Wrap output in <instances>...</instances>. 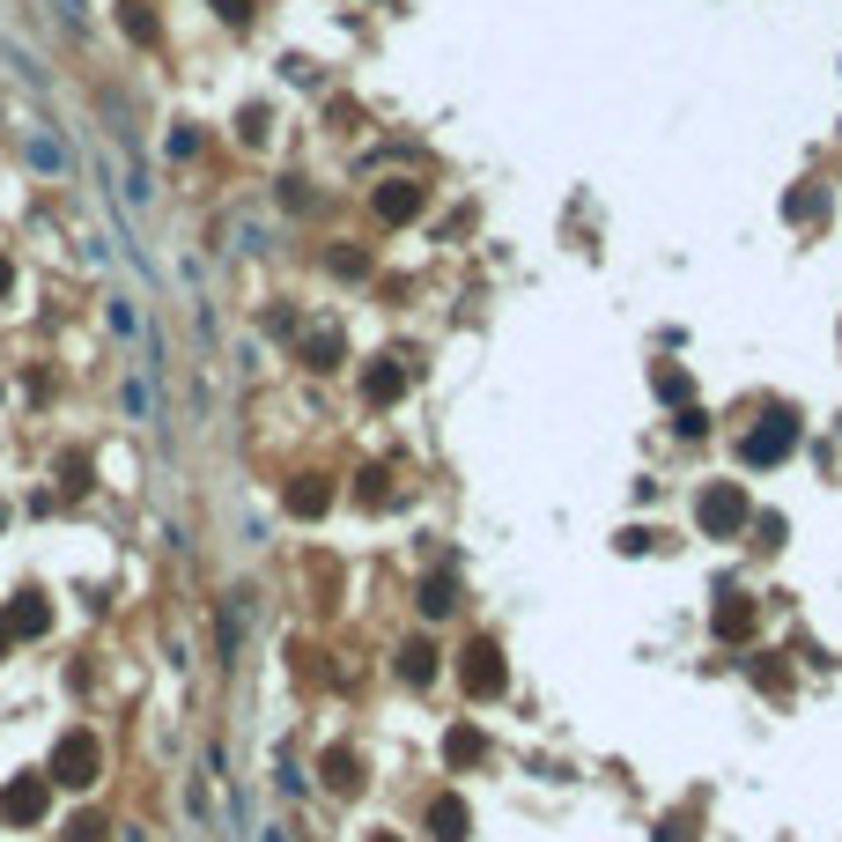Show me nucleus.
<instances>
[{
	"label": "nucleus",
	"instance_id": "f257e3e1",
	"mask_svg": "<svg viewBox=\"0 0 842 842\" xmlns=\"http://www.w3.org/2000/svg\"><path fill=\"white\" fill-rule=\"evenodd\" d=\"M52 784H67V791H89L104 776V746L89 740V732H60V746H52Z\"/></svg>",
	"mask_w": 842,
	"mask_h": 842
},
{
	"label": "nucleus",
	"instance_id": "f03ea898",
	"mask_svg": "<svg viewBox=\"0 0 842 842\" xmlns=\"http://www.w3.org/2000/svg\"><path fill=\"white\" fill-rule=\"evenodd\" d=\"M746 518H754V510H746V488H740V481H717V488H702V496H694V525H702L710 540H740Z\"/></svg>",
	"mask_w": 842,
	"mask_h": 842
},
{
	"label": "nucleus",
	"instance_id": "7ed1b4c3",
	"mask_svg": "<svg viewBox=\"0 0 842 842\" xmlns=\"http://www.w3.org/2000/svg\"><path fill=\"white\" fill-rule=\"evenodd\" d=\"M503 680H510V672H503V650L496 644H466V658H458V688H466L473 702H496Z\"/></svg>",
	"mask_w": 842,
	"mask_h": 842
},
{
	"label": "nucleus",
	"instance_id": "20e7f679",
	"mask_svg": "<svg viewBox=\"0 0 842 842\" xmlns=\"http://www.w3.org/2000/svg\"><path fill=\"white\" fill-rule=\"evenodd\" d=\"M791 444H798V421L791 414H768L762 429H746L740 458H746V466H784V458H791Z\"/></svg>",
	"mask_w": 842,
	"mask_h": 842
},
{
	"label": "nucleus",
	"instance_id": "39448f33",
	"mask_svg": "<svg viewBox=\"0 0 842 842\" xmlns=\"http://www.w3.org/2000/svg\"><path fill=\"white\" fill-rule=\"evenodd\" d=\"M45 806H52V776H45V768H37V776H15V784L0 791V820H8V828L45 820Z\"/></svg>",
	"mask_w": 842,
	"mask_h": 842
},
{
	"label": "nucleus",
	"instance_id": "423d86ee",
	"mask_svg": "<svg viewBox=\"0 0 842 842\" xmlns=\"http://www.w3.org/2000/svg\"><path fill=\"white\" fill-rule=\"evenodd\" d=\"M45 628H52L45 592H15V606H8V636H45Z\"/></svg>",
	"mask_w": 842,
	"mask_h": 842
},
{
	"label": "nucleus",
	"instance_id": "0eeeda50",
	"mask_svg": "<svg viewBox=\"0 0 842 842\" xmlns=\"http://www.w3.org/2000/svg\"><path fill=\"white\" fill-rule=\"evenodd\" d=\"M377 215H385V223H414L421 215V185H407V177L377 185Z\"/></svg>",
	"mask_w": 842,
	"mask_h": 842
},
{
	"label": "nucleus",
	"instance_id": "6e6552de",
	"mask_svg": "<svg viewBox=\"0 0 842 842\" xmlns=\"http://www.w3.org/2000/svg\"><path fill=\"white\" fill-rule=\"evenodd\" d=\"M319 768H325V784H333V791H363V754H355V746H333Z\"/></svg>",
	"mask_w": 842,
	"mask_h": 842
},
{
	"label": "nucleus",
	"instance_id": "1a4fd4ad",
	"mask_svg": "<svg viewBox=\"0 0 842 842\" xmlns=\"http://www.w3.org/2000/svg\"><path fill=\"white\" fill-rule=\"evenodd\" d=\"M746 628H754V598H746V592H724V606H717V636H724V644H740Z\"/></svg>",
	"mask_w": 842,
	"mask_h": 842
},
{
	"label": "nucleus",
	"instance_id": "9d476101",
	"mask_svg": "<svg viewBox=\"0 0 842 842\" xmlns=\"http://www.w3.org/2000/svg\"><path fill=\"white\" fill-rule=\"evenodd\" d=\"M363 392H370L377 407H385V399H399V392H407V370H399L392 355H377V363H370V377H363Z\"/></svg>",
	"mask_w": 842,
	"mask_h": 842
},
{
	"label": "nucleus",
	"instance_id": "9b49d317",
	"mask_svg": "<svg viewBox=\"0 0 842 842\" xmlns=\"http://www.w3.org/2000/svg\"><path fill=\"white\" fill-rule=\"evenodd\" d=\"M429 828H436V842H466V798H436Z\"/></svg>",
	"mask_w": 842,
	"mask_h": 842
},
{
	"label": "nucleus",
	"instance_id": "f8f14e48",
	"mask_svg": "<svg viewBox=\"0 0 842 842\" xmlns=\"http://www.w3.org/2000/svg\"><path fill=\"white\" fill-rule=\"evenodd\" d=\"M325 503H333V488H325V481H311V473H303L296 488H289V518H325Z\"/></svg>",
	"mask_w": 842,
	"mask_h": 842
},
{
	"label": "nucleus",
	"instance_id": "ddd939ff",
	"mask_svg": "<svg viewBox=\"0 0 842 842\" xmlns=\"http://www.w3.org/2000/svg\"><path fill=\"white\" fill-rule=\"evenodd\" d=\"M303 363H311V370H333V363H341V333H333V325L311 333V341H303Z\"/></svg>",
	"mask_w": 842,
	"mask_h": 842
},
{
	"label": "nucleus",
	"instance_id": "4468645a",
	"mask_svg": "<svg viewBox=\"0 0 842 842\" xmlns=\"http://www.w3.org/2000/svg\"><path fill=\"white\" fill-rule=\"evenodd\" d=\"M237 644H245V592H229L223 606V658H237Z\"/></svg>",
	"mask_w": 842,
	"mask_h": 842
},
{
	"label": "nucleus",
	"instance_id": "2eb2a0df",
	"mask_svg": "<svg viewBox=\"0 0 842 842\" xmlns=\"http://www.w3.org/2000/svg\"><path fill=\"white\" fill-rule=\"evenodd\" d=\"M429 672H436V650H429V644H407V650H399V680H414V688H421Z\"/></svg>",
	"mask_w": 842,
	"mask_h": 842
},
{
	"label": "nucleus",
	"instance_id": "dca6fc26",
	"mask_svg": "<svg viewBox=\"0 0 842 842\" xmlns=\"http://www.w3.org/2000/svg\"><path fill=\"white\" fill-rule=\"evenodd\" d=\"M451 606H458V584H451V576H429V584H421V614H451Z\"/></svg>",
	"mask_w": 842,
	"mask_h": 842
},
{
	"label": "nucleus",
	"instance_id": "f3484780",
	"mask_svg": "<svg viewBox=\"0 0 842 842\" xmlns=\"http://www.w3.org/2000/svg\"><path fill=\"white\" fill-rule=\"evenodd\" d=\"M444 754H451V762H481V754H488V740H481L473 724H458V732L444 740Z\"/></svg>",
	"mask_w": 842,
	"mask_h": 842
},
{
	"label": "nucleus",
	"instance_id": "a211bd4d",
	"mask_svg": "<svg viewBox=\"0 0 842 842\" xmlns=\"http://www.w3.org/2000/svg\"><path fill=\"white\" fill-rule=\"evenodd\" d=\"M784 215H791V223H813L820 215V185H798V193L784 199Z\"/></svg>",
	"mask_w": 842,
	"mask_h": 842
},
{
	"label": "nucleus",
	"instance_id": "6ab92c4d",
	"mask_svg": "<svg viewBox=\"0 0 842 842\" xmlns=\"http://www.w3.org/2000/svg\"><path fill=\"white\" fill-rule=\"evenodd\" d=\"M67 842H104V820L97 813H75V820H67Z\"/></svg>",
	"mask_w": 842,
	"mask_h": 842
},
{
	"label": "nucleus",
	"instance_id": "aec40b11",
	"mask_svg": "<svg viewBox=\"0 0 842 842\" xmlns=\"http://www.w3.org/2000/svg\"><path fill=\"white\" fill-rule=\"evenodd\" d=\"M333 273H347V281H363V273H370V259H363V251H333Z\"/></svg>",
	"mask_w": 842,
	"mask_h": 842
},
{
	"label": "nucleus",
	"instance_id": "412c9836",
	"mask_svg": "<svg viewBox=\"0 0 842 842\" xmlns=\"http://www.w3.org/2000/svg\"><path fill=\"white\" fill-rule=\"evenodd\" d=\"M658 842H694V835H688V820L666 813V820H658Z\"/></svg>",
	"mask_w": 842,
	"mask_h": 842
},
{
	"label": "nucleus",
	"instance_id": "4be33fe9",
	"mask_svg": "<svg viewBox=\"0 0 842 842\" xmlns=\"http://www.w3.org/2000/svg\"><path fill=\"white\" fill-rule=\"evenodd\" d=\"M215 15H223V23H245V15H251V0H215Z\"/></svg>",
	"mask_w": 842,
	"mask_h": 842
},
{
	"label": "nucleus",
	"instance_id": "5701e85b",
	"mask_svg": "<svg viewBox=\"0 0 842 842\" xmlns=\"http://www.w3.org/2000/svg\"><path fill=\"white\" fill-rule=\"evenodd\" d=\"M8 289H15V267H8V259H0V296H8Z\"/></svg>",
	"mask_w": 842,
	"mask_h": 842
},
{
	"label": "nucleus",
	"instance_id": "b1692460",
	"mask_svg": "<svg viewBox=\"0 0 842 842\" xmlns=\"http://www.w3.org/2000/svg\"><path fill=\"white\" fill-rule=\"evenodd\" d=\"M0 650H8V620H0Z\"/></svg>",
	"mask_w": 842,
	"mask_h": 842
},
{
	"label": "nucleus",
	"instance_id": "393cba45",
	"mask_svg": "<svg viewBox=\"0 0 842 842\" xmlns=\"http://www.w3.org/2000/svg\"><path fill=\"white\" fill-rule=\"evenodd\" d=\"M370 842H399V835H370Z\"/></svg>",
	"mask_w": 842,
	"mask_h": 842
},
{
	"label": "nucleus",
	"instance_id": "a878e982",
	"mask_svg": "<svg viewBox=\"0 0 842 842\" xmlns=\"http://www.w3.org/2000/svg\"><path fill=\"white\" fill-rule=\"evenodd\" d=\"M0 525H8V510H0Z\"/></svg>",
	"mask_w": 842,
	"mask_h": 842
}]
</instances>
